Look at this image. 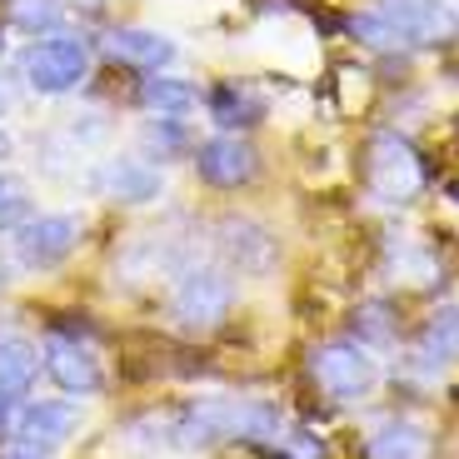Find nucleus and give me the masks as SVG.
I'll use <instances>...</instances> for the list:
<instances>
[{"mask_svg": "<svg viewBox=\"0 0 459 459\" xmlns=\"http://www.w3.org/2000/svg\"><path fill=\"white\" fill-rule=\"evenodd\" d=\"M0 50H5V40H0Z\"/></svg>", "mask_w": 459, "mask_h": 459, "instance_id": "nucleus-26", "label": "nucleus"}, {"mask_svg": "<svg viewBox=\"0 0 459 459\" xmlns=\"http://www.w3.org/2000/svg\"><path fill=\"white\" fill-rule=\"evenodd\" d=\"M310 379L334 404H350V400H365L375 390L379 365L369 359V350L359 340H330L310 355Z\"/></svg>", "mask_w": 459, "mask_h": 459, "instance_id": "nucleus-4", "label": "nucleus"}, {"mask_svg": "<svg viewBox=\"0 0 459 459\" xmlns=\"http://www.w3.org/2000/svg\"><path fill=\"white\" fill-rule=\"evenodd\" d=\"M105 56L120 60L130 70H145V75H160L175 60V40L160 30H145V25H120V30L105 35Z\"/></svg>", "mask_w": 459, "mask_h": 459, "instance_id": "nucleus-12", "label": "nucleus"}, {"mask_svg": "<svg viewBox=\"0 0 459 459\" xmlns=\"http://www.w3.org/2000/svg\"><path fill=\"white\" fill-rule=\"evenodd\" d=\"M379 15L400 30L404 46L435 50L459 40V11L449 0H379Z\"/></svg>", "mask_w": 459, "mask_h": 459, "instance_id": "nucleus-7", "label": "nucleus"}, {"mask_svg": "<svg viewBox=\"0 0 459 459\" xmlns=\"http://www.w3.org/2000/svg\"><path fill=\"white\" fill-rule=\"evenodd\" d=\"M365 190L379 205H410L425 190V160H420V150L404 135H394V130H379L365 145Z\"/></svg>", "mask_w": 459, "mask_h": 459, "instance_id": "nucleus-1", "label": "nucleus"}, {"mask_svg": "<svg viewBox=\"0 0 459 459\" xmlns=\"http://www.w3.org/2000/svg\"><path fill=\"white\" fill-rule=\"evenodd\" d=\"M30 220V195H25L21 185H0V230H21Z\"/></svg>", "mask_w": 459, "mask_h": 459, "instance_id": "nucleus-22", "label": "nucleus"}, {"mask_svg": "<svg viewBox=\"0 0 459 459\" xmlns=\"http://www.w3.org/2000/svg\"><path fill=\"white\" fill-rule=\"evenodd\" d=\"M459 359V310L445 305L439 315H429L420 340H414V365L420 369H445Z\"/></svg>", "mask_w": 459, "mask_h": 459, "instance_id": "nucleus-14", "label": "nucleus"}, {"mask_svg": "<svg viewBox=\"0 0 459 459\" xmlns=\"http://www.w3.org/2000/svg\"><path fill=\"white\" fill-rule=\"evenodd\" d=\"M0 285H11V264L0 260Z\"/></svg>", "mask_w": 459, "mask_h": 459, "instance_id": "nucleus-24", "label": "nucleus"}, {"mask_svg": "<svg viewBox=\"0 0 459 459\" xmlns=\"http://www.w3.org/2000/svg\"><path fill=\"white\" fill-rule=\"evenodd\" d=\"M5 414H11V400H5V394H0V425H5Z\"/></svg>", "mask_w": 459, "mask_h": 459, "instance_id": "nucleus-25", "label": "nucleus"}, {"mask_svg": "<svg viewBox=\"0 0 459 459\" xmlns=\"http://www.w3.org/2000/svg\"><path fill=\"white\" fill-rule=\"evenodd\" d=\"M205 110L220 130H250L264 120V95L245 81H220L215 91L205 95Z\"/></svg>", "mask_w": 459, "mask_h": 459, "instance_id": "nucleus-13", "label": "nucleus"}, {"mask_svg": "<svg viewBox=\"0 0 459 459\" xmlns=\"http://www.w3.org/2000/svg\"><path fill=\"white\" fill-rule=\"evenodd\" d=\"M81 425V410L65 400H35L21 410L15 435L5 439V459H50Z\"/></svg>", "mask_w": 459, "mask_h": 459, "instance_id": "nucleus-5", "label": "nucleus"}, {"mask_svg": "<svg viewBox=\"0 0 459 459\" xmlns=\"http://www.w3.org/2000/svg\"><path fill=\"white\" fill-rule=\"evenodd\" d=\"M350 30H355L359 40H365V46H375V50H394V46H404V40H400V30H394V25L385 21L379 11L355 15V21H350Z\"/></svg>", "mask_w": 459, "mask_h": 459, "instance_id": "nucleus-20", "label": "nucleus"}, {"mask_svg": "<svg viewBox=\"0 0 459 459\" xmlns=\"http://www.w3.org/2000/svg\"><path fill=\"white\" fill-rule=\"evenodd\" d=\"M429 455V429L414 420H385L369 435L365 459H425Z\"/></svg>", "mask_w": 459, "mask_h": 459, "instance_id": "nucleus-15", "label": "nucleus"}, {"mask_svg": "<svg viewBox=\"0 0 459 459\" xmlns=\"http://www.w3.org/2000/svg\"><path fill=\"white\" fill-rule=\"evenodd\" d=\"M11 21L25 35H56V25L65 21L60 0H11Z\"/></svg>", "mask_w": 459, "mask_h": 459, "instance_id": "nucleus-19", "label": "nucleus"}, {"mask_svg": "<svg viewBox=\"0 0 459 459\" xmlns=\"http://www.w3.org/2000/svg\"><path fill=\"white\" fill-rule=\"evenodd\" d=\"M21 75H11V70H0V115H11L15 105H21Z\"/></svg>", "mask_w": 459, "mask_h": 459, "instance_id": "nucleus-23", "label": "nucleus"}, {"mask_svg": "<svg viewBox=\"0 0 459 459\" xmlns=\"http://www.w3.org/2000/svg\"><path fill=\"white\" fill-rule=\"evenodd\" d=\"M140 105L155 115H170V120H180V115L200 110V91L190 81H180V75H155V81L140 85Z\"/></svg>", "mask_w": 459, "mask_h": 459, "instance_id": "nucleus-17", "label": "nucleus"}, {"mask_svg": "<svg viewBox=\"0 0 459 459\" xmlns=\"http://www.w3.org/2000/svg\"><path fill=\"white\" fill-rule=\"evenodd\" d=\"M455 130H459V120H455Z\"/></svg>", "mask_w": 459, "mask_h": 459, "instance_id": "nucleus-28", "label": "nucleus"}, {"mask_svg": "<svg viewBox=\"0 0 459 459\" xmlns=\"http://www.w3.org/2000/svg\"><path fill=\"white\" fill-rule=\"evenodd\" d=\"M355 340L359 344H390L394 334H400V325H394V305L390 299H365L355 310Z\"/></svg>", "mask_w": 459, "mask_h": 459, "instance_id": "nucleus-18", "label": "nucleus"}, {"mask_svg": "<svg viewBox=\"0 0 459 459\" xmlns=\"http://www.w3.org/2000/svg\"><path fill=\"white\" fill-rule=\"evenodd\" d=\"M215 250H220V260H225L230 275H255L260 280L280 264V240L250 215H225L215 225Z\"/></svg>", "mask_w": 459, "mask_h": 459, "instance_id": "nucleus-6", "label": "nucleus"}, {"mask_svg": "<svg viewBox=\"0 0 459 459\" xmlns=\"http://www.w3.org/2000/svg\"><path fill=\"white\" fill-rule=\"evenodd\" d=\"M85 70H91V46H85L81 35H35L30 46L21 56V81L25 91L35 95H65L85 81Z\"/></svg>", "mask_w": 459, "mask_h": 459, "instance_id": "nucleus-2", "label": "nucleus"}, {"mask_svg": "<svg viewBox=\"0 0 459 459\" xmlns=\"http://www.w3.org/2000/svg\"><path fill=\"white\" fill-rule=\"evenodd\" d=\"M40 359H46L50 379H56L65 394H100L105 390L100 355H95L91 344L70 340V334H50L46 350H40Z\"/></svg>", "mask_w": 459, "mask_h": 459, "instance_id": "nucleus-10", "label": "nucleus"}, {"mask_svg": "<svg viewBox=\"0 0 459 459\" xmlns=\"http://www.w3.org/2000/svg\"><path fill=\"white\" fill-rule=\"evenodd\" d=\"M0 185H5V175H0Z\"/></svg>", "mask_w": 459, "mask_h": 459, "instance_id": "nucleus-27", "label": "nucleus"}, {"mask_svg": "<svg viewBox=\"0 0 459 459\" xmlns=\"http://www.w3.org/2000/svg\"><path fill=\"white\" fill-rule=\"evenodd\" d=\"M145 160H160V155H170V150H180L185 145V130H180V120H170V115H160V120H150L145 126Z\"/></svg>", "mask_w": 459, "mask_h": 459, "instance_id": "nucleus-21", "label": "nucleus"}, {"mask_svg": "<svg viewBox=\"0 0 459 459\" xmlns=\"http://www.w3.org/2000/svg\"><path fill=\"white\" fill-rule=\"evenodd\" d=\"M195 175L215 190H240L260 175V150L250 140H240L235 130H225V135L195 145Z\"/></svg>", "mask_w": 459, "mask_h": 459, "instance_id": "nucleus-9", "label": "nucleus"}, {"mask_svg": "<svg viewBox=\"0 0 459 459\" xmlns=\"http://www.w3.org/2000/svg\"><path fill=\"white\" fill-rule=\"evenodd\" d=\"M95 190L105 200H120V205H150V200H160L165 190V175L145 160V155H115L95 170Z\"/></svg>", "mask_w": 459, "mask_h": 459, "instance_id": "nucleus-11", "label": "nucleus"}, {"mask_svg": "<svg viewBox=\"0 0 459 459\" xmlns=\"http://www.w3.org/2000/svg\"><path fill=\"white\" fill-rule=\"evenodd\" d=\"M230 305H235V280H230V270H215V264H190V270H180L175 295H170V315L180 330H190V334L215 330L230 315Z\"/></svg>", "mask_w": 459, "mask_h": 459, "instance_id": "nucleus-3", "label": "nucleus"}, {"mask_svg": "<svg viewBox=\"0 0 459 459\" xmlns=\"http://www.w3.org/2000/svg\"><path fill=\"white\" fill-rule=\"evenodd\" d=\"M81 235L85 225L75 215H30L21 230H15V260L25 270H56L60 260L81 250Z\"/></svg>", "mask_w": 459, "mask_h": 459, "instance_id": "nucleus-8", "label": "nucleus"}, {"mask_svg": "<svg viewBox=\"0 0 459 459\" xmlns=\"http://www.w3.org/2000/svg\"><path fill=\"white\" fill-rule=\"evenodd\" d=\"M35 369H40V350H35L30 340H21V334L0 340V394H5V400L30 394Z\"/></svg>", "mask_w": 459, "mask_h": 459, "instance_id": "nucleus-16", "label": "nucleus"}]
</instances>
